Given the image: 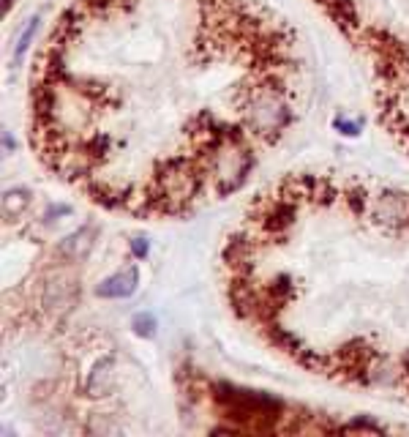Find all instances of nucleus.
Here are the masks:
<instances>
[{
	"label": "nucleus",
	"mask_w": 409,
	"mask_h": 437,
	"mask_svg": "<svg viewBox=\"0 0 409 437\" xmlns=\"http://www.w3.org/2000/svg\"><path fill=\"white\" fill-rule=\"evenodd\" d=\"M134 282H137V274L134 271H126L123 276H115L109 279L106 284L99 287V295L102 298H118V295H128L134 290Z\"/></svg>",
	"instance_id": "nucleus-1"
}]
</instances>
